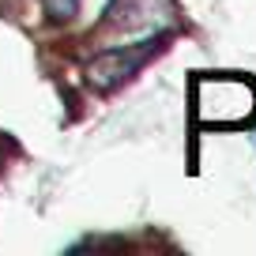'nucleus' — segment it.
<instances>
[{
    "mask_svg": "<svg viewBox=\"0 0 256 256\" xmlns=\"http://www.w3.org/2000/svg\"><path fill=\"white\" fill-rule=\"evenodd\" d=\"M256 113V83L241 76H200L192 83V117L204 128H238Z\"/></svg>",
    "mask_w": 256,
    "mask_h": 256,
    "instance_id": "f257e3e1",
    "label": "nucleus"
},
{
    "mask_svg": "<svg viewBox=\"0 0 256 256\" xmlns=\"http://www.w3.org/2000/svg\"><path fill=\"white\" fill-rule=\"evenodd\" d=\"M174 0H110L106 8V19H102V30H113V34H151L174 26Z\"/></svg>",
    "mask_w": 256,
    "mask_h": 256,
    "instance_id": "f03ea898",
    "label": "nucleus"
},
{
    "mask_svg": "<svg viewBox=\"0 0 256 256\" xmlns=\"http://www.w3.org/2000/svg\"><path fill=\"white\" fill-rule=\"evenodd\" d=\"M154 49H158V38H144L140 46L106 49V53H98L94 60L87 64V80L94 83V87H102V90H113V87H120L124 80H132L136 68L154 53Z\"/></svg>",
    "mask_w": 256,
    "mask_h": 256,
    "instance_id": "7ed1b4c3",
    "label": "nucleus"
},
{
    "mask_svg": "<svg viewBox=\"0 0 256 256\" xmlns=\"http://www.w3.org/2000/svg\"><path fill=\"white\" fill-rule=\"evenodd\" d=\"M76 8H80V0H46V12L53 19H72Z\"/></svg>",
    "mask_w": 256,
    "mask_h": 256,
    "instance_id": "20e7f679",
    "label": "nucleus"
}]
</instances>
